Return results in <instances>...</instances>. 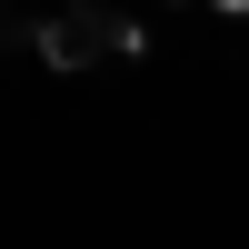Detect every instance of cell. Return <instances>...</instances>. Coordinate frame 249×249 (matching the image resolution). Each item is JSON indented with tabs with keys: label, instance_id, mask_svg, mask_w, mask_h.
I'll return each instance as SVG.
<instances>
[{
	"label": "cell",
	"instance_id": "1",
	"mask_svg": "<svg viewBox=\"0 0 249 249\" xmlns=\"http://www.w3.org/2000/svg\"><path fill=\"white\" fill-rule=\"evenodd\" d=\"M140 50H150V30L130 10H110V0H60L50 30H40V60L50 70H100V60H140Z\"/></svg>",
	"mask_w": 249,
	"mask_h": 249
},
{
	"label": "cell",
	"instance_id": "2",
	"mask_svg": "<svg viewBox=\"0 0 249 249\" xmlns=\"http://www.w3.org/2000/svg\"><path fill=\"white\" fill-rule=\"evenodd\" d=\"M50 30V0H0V40H40Z\"/></svg>",
	"mask_w": 249,
	"mask_h": 249
},
{
	"label": "cell",
	"instance_id": "3",
	"mask_svg": "<svg viewBox=\"0 0 249 249\" xmlns=\"http://www.w3.org/2000/svg\"><path fill=\"white\" fill-rule=\"evenodd\" d=\"M210 10H249V0H210Z\"/></svg>",
	"mask_w": 249,
	"mask_h": 249
}]
</instances>
